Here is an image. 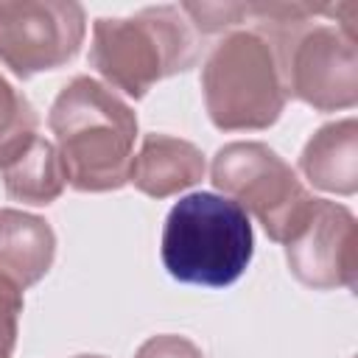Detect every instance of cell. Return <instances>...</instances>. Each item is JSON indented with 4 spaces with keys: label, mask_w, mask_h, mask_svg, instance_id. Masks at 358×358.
<instances>
[{
    "label": "cell",
    "mask_w": 358,
    "mask_h": 358,
    "mask_svg": "<svg viewBox=\"0 0 358 358\" xmlns=\"http://www.w3.org/2000/svg\"><path fill=\"white\" fill-rule=\"evenodd\" d=\"M48 126L73 190L109 193L129 182L137 115L106 84L76 76L56 95Z\"/></svg>",
    "instance_id": "obj_1"
},
{
    "label": "cell",
    "mask_w": 358,
    "mask_h": 358,
    "mask_svg": "<svg viewBox=\"0 0 358 358\" xmlns=\"http://www.w3.org/2000/svg\"><path fill=\"white\" fill-rule=\"evenodd\" d=\"M196 59V31L179 6H151L131 17L92 22L90 67L129 98H143L157 81L190 70Z\"/></svg>",
    "instance_id": "obj_2"
},
{
    "label": "cell",
    "mask_w": 358,
    "mask_h": 358,
    "mask_svg": "<svg viewBox=\"0 0 358 358\" xmlns=\"http://www.w3.org/2000/svg\"><path fill=\"white\" fill-rule=\"evenodd\" d=\"M201 92L215 129H268L288 101L282 53L255 25L235 28L210 50L201 67Z\"/></svg>",
    "instance_id": "obj_3"
},
{
    "label": "cell",
    "mask_w": 358,
    "mask_h": 358,
    "mask_svg": "<svg viewBox=\"0 0 358 358\" xmlns=\"http://www.w3.org/2000/svg\"><path fill=\"white\" fill-rule=\"evenodd\" d=\"M255 235L249 215L215 193L179 199L162 227V266L187 285L224 288L243 277L252 263Z\"/></svg>",
    "instance_id": "obj_4"
},
{
    "label": "cell",
    "mask_w": 358,
    "mask_h": 358,
    "mask_svg": "<svg viewBox=\"0 0 358 358\" xmlns=\"http://www.w3.org/2000/svg\"><path fill=\"white\" fill-rule=\"evenodd\" d=\"M210 179L224 199L255 215L274 243H285L296 232L316 199L266 143H227L213 157Z\"/></svg>",
    "instance_id": "obj_5"
},
{
    "label": "cell",
    "mask_w": 358,
    "mask_h": 358,
    "mask_svg": "<svg viewBox=\"0 0 358 358\" xmlns=\"http://www.w3.org/2000/svg\"><path fill=\"white\" fill-rule=\"evenodd\" d=\"M84 34L87 14L78 3H0V64H6L17 78L64 67L81 50Z\"/></svg>",
    "instance_id": "obj_6"
},
{
    "label": "cell",
    "mask_w": 358,
    "mask_h": 358,
    "mask_svg": "<svg viewBox=\"0 0 358 358\" xmlns=\"http://www.w3.org/2000/svg\"><path fill=\"white\" fill-rule=\"evenodd\" d=\"M285 90L316 112L352 109L358 103L355 36L338 25L305 28L285 56Z\"/></svg>",
    "instance_id": "obj_7"
},
{
    "label": "cell",
    "mask_w": 358,
    "mask_h": 358,
    "mask_svg": "<svg viewBox=\"0 0 358 358\" xmlns=\"http://www.w3.org/2000/svg\"><path fill=\"white\" fill-rule=\"evenodd\" d=\"M291 274L313 288H355L358 271V232L355 215L327 199H313L296 232L282 243Z\"/></svg>",
    "instance_id": "obj_8"
},
{
    "label": "cell",
    "mask_w": 358,
    "mask_h": 358,
    "mask_svg": "<svg viewBox=\"0 0 358 358\" xmlns=\"http://www.w3.org/2000/svg\"><path fill=\"white\" fill-rule=\"evenodd\" d=\"M201 176L204 154L193 143L171 134H145L129 171V182L151 199H168L187 190L201 182Z\"/></svg>",
    "instance_id": "obj_9"
},
{
    "label": "cell",
    "mask_w": 358,
    "mask_h": 358,
    "mask_svg": "<svg viewBox=\"0 0 358 358\" xmlns=\"http://www.w3.org/2000/svg\"><path fill=\"white\" fill-rule=\"evenodd\" d=\"M56 257V235L39 215L22 210H0V277L20 291L39 282Z\"/></svg>",
    "instance_id": "obj_10"
},
{
    "label": "cell",
    "mask_w": 358,
    "mask_h": 358,
    "mask_svg": "<svg viewBox=\"0 0 358 358\" xmlns=\"http://www.w3.org/2000/svg\"><path fill=\"white\" fill-rule=\"evenodd\" d=\"M299 171L319 190L352 196L358 190V120L344 117L316 129L299 154Z\"/></svg>",
    "instance_id": "obj_11"
},
{
    "label": "cell",
    "mask_w": 358,
    "mask_h": 358,
    "mask_svg": "<svg viewBox=\"0 0 358 358\" xmlns=\"http://www.w3.org/2000/svg\"><path fill=\"white\" fill-rule=\"evenodd\" d=\"M0 171H3V185L8 199L34 204V207H45L56 201L67 185L64 165L59 159L56 145L39 134Z\"/></svg>",
    "instance_id": "obj_12"
},
{
    "label": "cell",
    "mask_w": 358,
    "mask_h": 358,
    "mask_svg": "<svg viewBox=\"0 0 358 358\" xmlns=\"http://www.w3.org/2000/svg\"><path fill=\"white\" fill-rule=\"evenodd\" d=\"M36 134H39L36 109L0 73V168H6Z\"/></svg>",
    "instance_id": "obj_13"
},
{
    "label": "cell",
    "mask_w": 358,
    "mask_h": 358,
    "mask_svg": "<svg viewBox=\"0 0 358 358\" xmlns=\"http://www.w3.org/2000/svg\"><path fill=\"white\" fill-rule=\"evenodd\" d=\"M196 34L235 31L249 17V3H182L179 6Z\"/></svg>",
    "instance_id": "obj_14"
},
{
    "label": "cell",
    "mask_w": 358,
    "mask_h": 358,
    "mask_svg": "<svg viewBox=\"0 0 358 358\" xmlns=\"http://www.w3.org/2000/svg\"><path fill=\"white\" fill-rule=\"evenodd\" d=\"M22 313V291L0 277V358H11L17 347V322Z\"/></svg>",
    "instance_id": "obj_15"
},
{
    "label": "cell",
    "mask_w": 358,
    "mask_h": 358,
    "mask_svg": "<svg viewBox=\"0 0 358 358\" xmlns=\"http://www.w3.org/2000/svg\"><path fill=\"white\" fill-rule=\"evenodd\" d=\"M134 358H204V352L185 336L162 333L143 341L134 352Z\"/></svg>",
    "instance_id": "obj_16"
},
{
    "label": "cell",
    "mask_w": 358,
    "mask_h": 358,
    "mask_svg": "<svg viewBox=\"0 0 358 358\" xmlns=\"http://www.w3.org/2000/svg\"><path fill=\"white\" fill-rule=\"evenodd\" d=\"M76 358H103V355H76Z\"/></svg>",
    "instance_id": "obj_17"
}]
</instances>
